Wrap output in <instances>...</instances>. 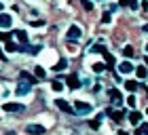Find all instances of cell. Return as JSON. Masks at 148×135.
<instances>
[{"instance_id": "1", "label": "cell", "mask_w": 148, "mask_h": 135, "mask_svg": "<svg viewBox=\"0 0 148 135\" xmlns=\"http://www.w3.org/2000/svg\"><path fill=\"white\" fill-rule=\"evenodd\" d=\"M30 91H32V85L28 80H21V82H17V87H15V95H28Z\"/></svg>"}, {"instance_id": "2", "label": "cell", "mask_w": 148, "mask_h": 135, "mask_svg": "<svg viewBox=\"0 0 148 135\" xmlns=\"http://www.w3.org/2000/svg\"><path fill=\"white\" fill-rule=\"evenodd\" d=\"M78 38H80V28L78 25H70L68 28V40L70 42H76Z\"/></svg>"}, {"instance_id": "3", "label": "cell", "mask_w": 148, "mask_h": 135, "mask_svg": "<svg viewBox=\"0 0 148 135\" xmlns=\"http://www.w3.org/2000/svg\"><path fill=\"white\" fill-rule=\"evenodd\" d=\"M13 25V17H11V13H0V28H11Z\"/></svg>"}, {"instance_id": "4", "label": "cell", "mask_w": 148, "mask_h": 135, "mask_svg": "<svg viewBox=\"0 0 148 135\" xmlns=\"http://www.w3.org/2000/svg\"><path fill=\"white\" fill-rule=\"evenodd\" d=\"M74 110H76L78 114H89L91 112V106L85 104V101H74Z\"/></svg>"}, {"instance_id": "5", "label": "cell", "mask_w": 148, "mask_h": 135, "mask_svg": "<svg viewBox=\"0 0 148 135\" xmlns=\"http://www.w3.org/2000/svg\"><path fill=\"white\" fill-rule=\"evenodd\" d=\"M108 97L112 99V104H119V106L123 104V95H121L119 89H110V91H108Z\"/></svg>"}, {"instance_id": "6", "label": "cell", "mask_w": 148, "mask_h": 135, "mask_svg": "<svg viewBox=\"0 0 148 135\" xmlns=\"http://www.w3.org/2000/svg\"><path fill=\"white\" fill-rule=\"evenodd\" d=\"M25 133H30V135H42L45 133V127L42 125H28V127H25Z\"/></svg>"}, {"instance_id": "7", "label": "cell", "mask_w": 148, "mask_h": 135, "mask_svg": "<svg viewBox=\"0 0 148 135\" xmlns=\"http://www.w3.org/2000/svg\"><path fill=\"white\" fill-rule=\"evenodd\" d=\"M133 70H136V68H133V63L129 61V59H127V61H123L119 65V74H131Z\"/></svg>"}, {"instance_id": "8", "label": "cell", "mask_w": 148, "mask_h": 135, "mask_svg": "<svg viewBox=\"0 0 148 135\" xmlns=\"http://www.w3.org/2000/svg\"><path fill=\"white\" fill-rule=\"evenodd\" d=\"M4 51H9V53H17V51H25V46H23V44H15L13 40H9V42H6V46H4Z\"/></svg>"}, {"instance_id": "9", "label": "cell", "mask_w": 148, "mask_h": 135, "mask_svg": "<svg viewBox=\"0 0 148 135\" xmlns=\"http://www.w3.org/2000/svg\"><path fill=\"white\" fill-rule=\"evenodd\" d=\"M55 104H57L59 110H64V112H68V114H72V112H74V108H72L66 99H55Z\"/></svg>"}, {"instance_id": "10", "label": "cell", "mask_w": 148, "mask_h": 135, "mask_svg": "<svg viewBox=\"0 0 148 135\" xmlns=\"http://www.w3.org/2000/svg\"><path fill=\"white\" fill-rule=\"evenodd\" d=\"M6 112H23V106L21 104H13V101H9V104H4L2 106Z\"/></svg>"}, {"instance_id": "11", "label": "cell", "mask_w": 148, "mask_h": 135, "mask_svg": "<svg viewBox=\"0 0 148 135\" xmlns=\"http://www.w3.org/2000/svg\"><path fill=\"white\" fill-rule=\"evenodd\" d=\"M68 87H70V89H78V87H80V80H78L76 74H70V76H68Z\"/></svg>"}, {"instance_id": "12", "label": "cell", "mask_w": 148, "mask_h": 135, "mask_svg": "<svg viewBox=\"0 0 148 135\" xmlns=\"http://www.w3.org/2000/svg\"><path fill=\"white\" fill-rule=\"evenodd\" d=\"M13 34L17 36V40H19L21 44H25V42H28V34H25L23 30H17V32H13Z\"/></svg>"}, {"instance_id": "13", "label": "cell", "mask_w": 148, "mask_h": 135, "mask_svg": "<svg viewBox=\"0 0 148 135\" xmlns=\"http://www.w3.org/2000/svg\"><path fill=\"white\" fill-rule=\"evenodd\" d=\"M66 68H68V59H59V61L55 63V68H53V70H55V72H62V70H66Z\"/></svg>"}, {"instance_id": "14", "label": "cell", "mask_w": 148, "mask_h": 135, "mask_svg": "<svg viewBox=\"0 0 148 135\" xmlns=\"http://www.w3.org/2000/svg\"><path fill=\"white\" fill-rule=\"evenodd\" d=\"M129 120H131V125H138V123H140V120H142V114H140V112H136V110H133V112L129 114Z\"/></svg>"}, {"instance_id": "15", "label": "cell", "mask_w": 148, "mask_h": 135, "mask_svg": "<svg viewBox=\"0 0 148 135\" xmlns=\"http://www.w3.org/2000/svg\"><path fill=\"white\" fill-rule=\"evenodd\" d=\"M125 89L129 91V93L138 91V82H136V80H127V82H125Z\"/></svg>"}, {"instance_id": "16", "label": "cell", "mask_w": 148, "mask_h": 135, "mask_svg": "<svg viewBox=\"0 0 148 135\" xmlns=\"http://www.w3.org/2000/svg\"><path fill=\"white\" fill-rule=\"evenodd\" d=\"M19 76H21V80H28L30 85H36V78L32 76V74H28V72H21V74H19Z\"/></svg>"}, {"instance_id": "17", "label": "cell", "mask_w": 148, "mask_h": 135, "mask_svg": "<svg viewBox=\"0 0 148 135\" xmlns=\"http://www.w3.org/2000/svg\"><path fill=\"white\" fill-rule=\"evenodd\" d=\"M123 55H125L127 59H131L133 55H136V51H133V46H129V44H127L125 49H123Z\"/></svg>"}, {"instance_id": "18", "label": "cell", "mask_w": 148, "mask_h": 135, "mask_svg": "<svg viewBox=\"0 0 148 135\" xmlns=\"http://www.w3.org/2000/svg\"><path fill=\"white\" fill-rule=\"evenodd\" d=\"M136 74H138V78H146V76H148V70H146V65H140L138 70H136Z\"/></svg>"}, {"instance_id": "19", "label": "cell", "mask_w": 148, "mask_h": 135, "mask_svg": "<svg viewBox=\"0 0 148 135\" xmlns=\"http://www.w3.org/2000/svg\"><path fill=\"white\" fill-rule=\"evenodd\" d=\"M102 55H104V59H106V63H108V65H114V57H112V55H110V53L106 51V49L102 51Z\"/></svg>"}, {"instance_id": "20", "label": "cell", "mask_w": 148, "mask_h": 135, "mask_svg": "<svg viewBox=\"0 0 148 135\" xmlns=\"http://www.w3.org/2000/svg\"><path fill=\"white\" fill-rule=\"evenodd\" d=\"M51 89L55 91V93H59V91H64V85L59 82V80H53V82H51Z\"/></svg>"}, {"instance_id": "21", "label": "cell", "mask_w": 148, "mask_h": 135, "mask_svg": "<svg viewBox=\"0 0 148 135\" xmlns=\"http://www.w3.org/2000/svg\"><path fill=\"white\" fill-rule=\"evenodd\" d=\"M108 114L112 116V120H114V123H119V120H123V112H121V110H119V112H110V110H108Z\"/></svg>"}, {"instance_id": "22", "label": "cell", "mask_w": 148, "mask_h": 135, "mask_svg": "<svg viewBox=\"0 0 148 135\" xmlns=\"http://www.w3.org/2000/svg\"><path fill=\"white\" fill-rule=\"evenodd\" d=\"M34 72H36V78H45V76H47L45 68H40V65H36V68H34Z\"/></svg>"}, {"instance_id": "23", "label": "cell", "mask_w": 148, "mask_h": 135, "mask_svg": "<svg viewBox=\"0 0 148 135\" xmlns=\"http://www.w3.org/2000/svg\"><path fill=\"white\" fill-rule=\"evenodd\" d=\"M11 36H13V34H9V32H0V40H2V42H9Z\"/></svg>"}, {"instance_id": "24", "label": "cell", "mask_w": 148, "mask_h": 135, "mask_svg": "<svg viewBox=\"0 0 148 135\" xmlns=\"http://www.w3.org/2000/svg\"><path fill=\"white\" fill-rule=\"evenodd\" d=\"M80 4H83V9H85V11H91V9H93L91 0H80Z\"/></svg>"}, {"instance_id": "25", "label": "cell", "mask_w": 148, "mask_h": 135, "mask_svg": "<svg viewBox=\"0 0 148 135\" xmlns=\"http://www.w3.org/2000/svg\"><path fill=\"white\" fill-rule=\"evenodd\" d=\"M112 21V15H110V13H104V15H102V23H110Z\"/></svg>"}, {"instance_id": "26", "label": "cell", "mask_w": 148, "mask_h": 135, "mask_svg": "<svg viewBox=\"0 0 148 135\" xmlns=\"http://www.w3.org/2000/svg\"><path fill=\"white\" fill-rule=\"evenodd\" d=\"M104 68H106L104 63H93V72H97V74H99V72H104Z\"/></svg>"}, {"instance_id": "27", "label": "cell", "mask_w": 148, "mask_h": 135, "mask_svg": "<svg viewBox=\"0 0 148 135\" xmlns=\"http://www.w3.org/2000/svg\"><path fill=\"white\" fill-rule=\"evenodd\" d=\"M127 104H129L131 108H136V97H133V95H129V97H127Z\"/></svg>"}, {"instance_id": "28", "label": "cell", "mask_w": 148, "mask_h": 135, "mask_svg": "<svg viewBox=\"0 0 148 135\" xmlns=\"http://www.w3.org/2000/svg\"><path fill=\"white\" fill-rule=\"evenodd\" d=\"M140 131H142V135H148V123H144L142 127H140Z\"/></svg>"}, {"instance_id": "29", "label": "cell", "mask_w": 148, "mask_h": 135, "mask_svg": "<svg viewBox=\"0 0 148 135\" xmlns=\"http://www.w3.org/2000/svg\"><path fill=\"white\" fill-rule=\"evenodd\" d=\"M104 51V44H95L93 46V53H102Z\"/></svg>"}, {"instance_id": "30", "label": "cell", "mask_w": 148, "mask_h": 135, "mask_svg": "<svg viewBox=\"0 0 148 135\" xmlns=\"http://www.w3.org/2000/svg\"><path fill=\"white\" fill-rule=\"evenodd\" d=\"M127 4H129L131 9H138V0H127Z\"/></svg>"}, {"instance_id": "31", "label": "cell", "mask_w": 148, "mask_h": 135, "mask_svg": "<svg viewBox=\"0 0 148 135\" xmlns=\"http://www.w3.org/2000/svg\"><path fill=\"white\" fill-rule=\"evenodd\" d=\"M142 30H144V32L148 34V23H144V25H142Z\"/></svg>"}, {"instance_id": "32", "label": "cell", "mask_w": 148, "mask_h": 135, "mask_svg": "<svg viewBox=\"0 0 148 135\" xmlns=\"http://www.w3.org/2000/svg\"><path fill=\"white\" fill-rule=\"evenodd\" d=\"M119 135H129V133H127V131H119Z\"/></svg>"}, {"instance_id": "33", "label": "cell", "mask_w": 148, "mask_h": 135, "mask_svg": "<svg viewBox=\"0 0 148 135\" xmlns=\"http://www.w3.org/2000/svg\"><path fill=\"white\" fill-rule=\"evenodd\" d=\"M0 11H2V0H0Z\"/></svg>"}, {"instance_id": "34", "label": "cell", "mask_w": 148, "mask_h": 135, "mask_svg": "<svg viewBox=\"0 0 148 135\" xmlns=\"http://www.w3.org/2000/svg\"><path fill=\"white\" fill-rule=\"evenodd\" d=\"M146 68H148V57H146Z\"/></svg>"}, {"instance_id": "35", "label": "cell", "mask_w": 148, "mask_h": 135, "mask_svg": "<svg viewBox=\"0 0 148 135\" xmlns=\"http://www.w3.org/2000/svg\"><path fill=\"white\" fill-rule=\"evenodd\" d=\"M0 59H2V51H0Z\"/></svg>"}, {"instance_id": "36", "label": "cell", "mask_w": 148, "mask_h": 135, "mask_svg": "<svg viewBox=\"0 0 148 135\" xmlns=\"http://www.w3.org/2000/svg\"><path fill=\"white\" fill-rule=\"evenodd\" d=\"M146 53H148V44H146Z\"/></svg>"}]
</instances>
